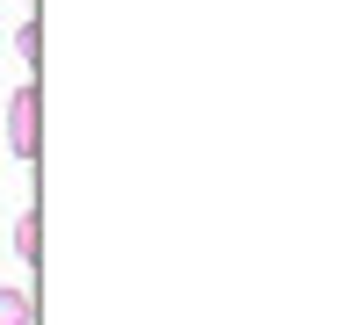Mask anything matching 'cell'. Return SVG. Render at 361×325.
I'll return each mask as SVG.
<instances>
[{"label":"cell","mask_w":361,"mask_h":325,"mask_svg":"<svg viewBox=\"0 0 361 325\" xmlns=\"http://www.w3.org/2000/svg\"><path fill=\"white\" fill-rule=\"evenodd\" d=\"M37 152H44V87L22 80L15 94H8V159L37 166Z\"/></svg>","instance_id":"cell-1"},{"label":"cell","mask_w":361,"mask_h":325,"mask_svg":"<svg viewBox=\"0 0 361 325\" xmlns=\"http://www.w3.org/2000/svg\"><path fill=\"white\" fill-rule=\"evenodd\" d=\"M0 325H37V297L15 282H0Z\"/></svg>","instance_id":"cell-2"},{"label":"cell","mask_w":361,"mask_h":325,"mask_svg":"<svg viewBox=\"0 0 361 325\" xmlns=\"http://www.w3.org/2000/svg\"><path fill=\"white\" fill-rule=\"evenodd\" d=\"M15 253H22V260H37V253H44V217H37V210H22V217H15Z\"/></svg>","instance_id":"cell-3"},{"label":"cell","mask_w":361,"mask_h":325,"mask_svg":"<svg viewBox=\"0 0 361 325\" xmlns=\"http://www.w3.org/2000/svg\"><path fill=\"white\" fill-rule=\"evenodd\" d=\"M15 58H22V66H37V58H44V22H37V15L15 29Z\"/></svg>","instance_id":"cell-4"}]
</instances>
